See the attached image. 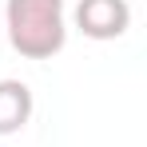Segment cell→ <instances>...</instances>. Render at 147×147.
<instances>
[{
    "instance_id": "1",
    "label": "cell",
    "mask_w": 147,
    "mask_h": 147,
    "mask_svg": "<svg viewBox=\"0 0 147 147\" xmlns=\"http://www.w3.org/2000/svg\"><path fill=\"white\" fill-rule=\"evenodd\" d=\"M4 24H8V44L24 60H52L68 44L64 0H8Z\"/></svg>"
},
{
    "instance_id": "2",
    "label": "cell",
    "mask_w": 147,
    "mask_h": 147,
    "mask_svg": "<svg viewBox=\"0 0 147 147\" xmlns=\"http://www.w3.org/2000/svg\"><path fill=\"white\" fill-rule=\"evenodd\" d=\"M76 28L88 40H119L131 28V4L127 0H80Z\"/></svg>"
},
{
    "instance_id": "3",
    "label": "cell",
    "mask_w": 147,
    "mask_h": 147,
    "mask_svg": "<svg viewBox=\"0 0 147 147\" xmlns=\"http://www.w3.org/2000/svg\"><path fill=\"white\" fill-rule=\"evenodd\" d=\"M32 88L24 80H0V135H16L32 119Z\"/></svg>"
}]
</instances>
